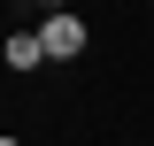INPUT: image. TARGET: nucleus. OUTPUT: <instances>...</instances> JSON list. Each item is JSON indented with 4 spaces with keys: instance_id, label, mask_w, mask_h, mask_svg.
<instances>
[{
    "instance_id": "1",
    "label": "nucleus",
    "mask_w": 154,
    "mask_h": 146,
    "mask_svg": "<svg viewBox=\"0 0 154 146\" xmlns=\"http://www.w3.org/2000/svg\"><path fill=\"white\" fill-rule=\"evenodd\" d=\"M38 38H46V62H77L85 54V23H77L69 8H54V16L38 23Z\"/></svg>"
},
{
    "instance_id": "2",
    "label": "nucleus",
    "mask_w": 154,
    "mask_h": 146,
    "mask_svg": "<svg viewBox=\"0 0 154 146\" xmlns=\"http://www.w3.org/2000/svg\"><path fill=\"white\" fill-rule=\"evenodd\" d=\"M0 54H8V69H38V62H46V38H38V31H16Z\"/></svg>"
}]
</instances>
